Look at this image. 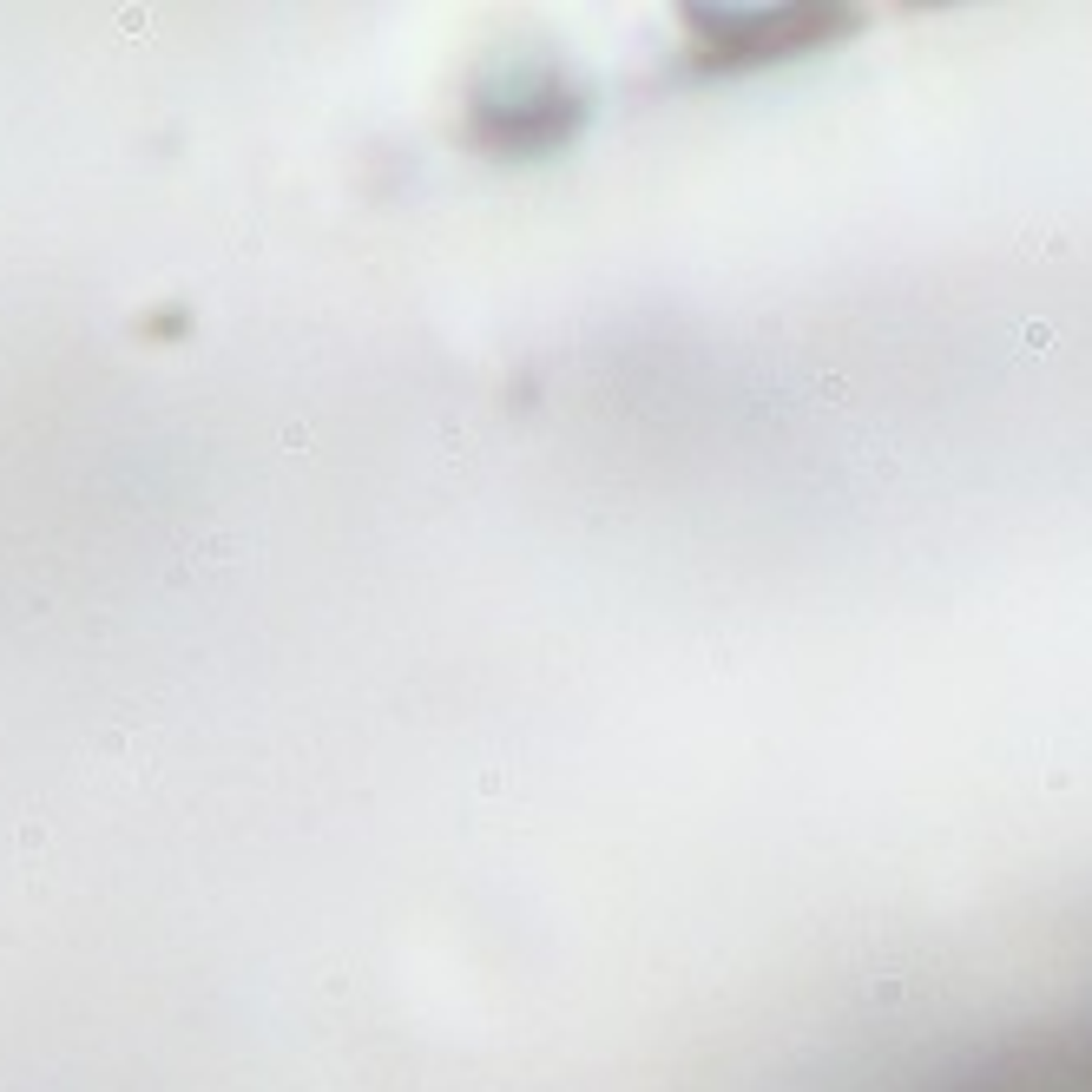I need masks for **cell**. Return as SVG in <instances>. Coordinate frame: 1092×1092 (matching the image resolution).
Instances as JSON below:
<instances>
[{
    "label": "cell",
    "mask_w": 1092,
    "mask_h": 1092,
    "mask_svg": "<svg viewBox=\"0 0 1092 1092\" xmlns=\"http://www.w3.org/2000/svg\"><path fill=\"white\" fill-rule=\"evenodd\" d=\"M915 1092H1092V1020L1000 1040L974 1060H954Z\"/></svg>",
    "instance_id": "3957f363"
},
{
    "label": "cell",
    "mask_w": 1092,
    "mask_h": 1092,
    "mask_svg": "<svg viewBox=\"0 0 1092 1092\" xmlns=\"http://www.w3.org/2000/svg\"><path fill=\"white\" fill-rule=\"evenodd\" d=\"M692 27V66L698 73H757L783 66L842 39V27H856V14L842 7H698L684 14Z\"/></svg>",
    "instance_id": "6da1fadb"
},
{
    "label": "cell",
    "mask_w": 1092,
    "mask_h": 1092,
    "mask_svg": "<svg viewBox=\"0 0 1092 1092\" xmlns=\"http://www.w3.org/2000/svg\"><path fill=\"white\" fill-rule=\"evenodd\" d=\"M586 112H592L586 93L559 66H507L494 86L474 93V139L507 158H534L580 139Z\"/></svg>",
    "instance_id": "7a4b0ae2"
}]
</instances>
